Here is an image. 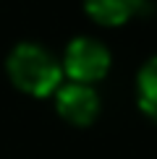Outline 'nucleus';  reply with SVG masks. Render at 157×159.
<instances>
[{"label": "nucleus", "instance_id": "nucleus-1", "mask_svg": "<svg viewBox=\"0 0 157 159\" xmlns=\"http://www.w3.org/2000/svg\"><path fill=\"white\" fill-rule=\"evenodd\" d=\"M5 70L13 86L29 97H50L63 84V65L45 47L31 42H24L11 50Z\"/></svg>", "mask_w": 157, "mask_h": 159}, {"label": "nucleus", "instance_id": "nucleus-2", "mask_svg": "<svg viewBox=\"0 0 157 159\" xmlns=\"http://www.w3.org/2000/svg\"><path fill=\"white\" fill-rule=\"evenodd\" d=\"M110 70V52L94 37H76L65 47L63 55V73L76 84H94L107 76Z\"/></svg>", "mask_w": 157, "mask_h": 159}, {"label": "nucleus", "instance_id": "nucleus-3", "mask_svg": "<svg viewBox=\"0 0 157 159\" xmlns=\"http://www.w3.org/2000/svg\"><path fill=\"white\" fill-rule=\"evenodd\" d=\"M55 107L71 125H89L100 115V97L89 84H60L55 91Z\"/></svg>", "mask_w": 157, "mask_h": 159}, {"label": "nucleus", "instance_id": "nucleus-4", "mask_svg": "<svg viewBox=\"0 0 157 159\" xmlns=\"http://www.w3.org/2000/svg\"><path fill=\"white\" fill-rule=\"evenodd\" d=\"M84 8L100 26H123L144 11V0H84Z\"/></svg>", "mask_w": 157, "mask_h": 159}, {"label": "nucleus", "instance_id": "nucleus-5", "mask_svg": "<svg viewBox=\"0 0 157 159\" xmlns=\"http://www.w3.org/2000/svg\"><path fill=\"white\" fill-rule=\"evenodd\" d=\"M136 102L144 115L157 123V55L149 57L136 76Z\"/></svg>", "mask_w": 157, "mask_h": 159}]
</instances>
